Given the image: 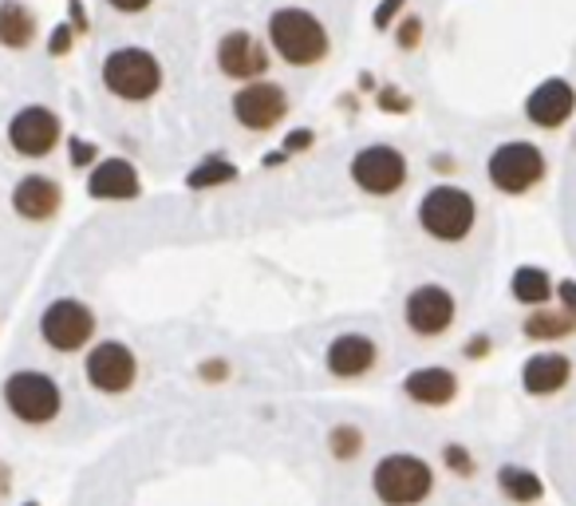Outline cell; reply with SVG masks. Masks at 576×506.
Here are the masks:
<instances>
[{
  "instance_id": "32",
  "label": "cell",
  "mask_w": 576,
  "mask_h": 506,
  "mask_svg": "<svg viewBox=\"0 0 576 506\" xmlns=\"http://www.w3.org/2000/svg\"><path fill=\"white\" fill-rule=\"evenodd\" d=\"M312 143H316V135L308 131V127H300V131H289V135H284V147H281V151L289 154V159H293V154L308 151Z\"/></svg>"
},
{
  "instance_id": "16",
  "label": "cell",
  "mask_w": 576,
  "mask_h": 506,
  "mask_svg": "<svg viewBox=\"0 0 576 506\" xmlns=\"http://www.w3.org/2000/svg\"><path fill=\"white\" fill-rule=\"evenodd\" d=\"M88 194L95 202H131L142 194V178H139V170L131 166V159L111 154V159H99V163L91 166Z\"/></svg>"
},
{
  "instance_id": "39",
  "label": "cell",
  "mask_w": 576,
  "mask_h": 506,
  "mask_svg": "<svg viewBox=\"0 0 576 506\" xmlns=\"http://www.w3.org/2000/svg\"><path fill=\"white\" fill-rule=\"evenodd\" d=\"M21 506H40V503H21Z\"/></svg>"
},
{
  "instance_id": "12",
  "label": "cell",
  "mask_w": 576,
  "mask_h": 506,
  "mask_svg": "<svg viewBox=\"0 0 576 506\" xmlns=\"http://www.w3.org/2000/svg\"><path fill=\"white\" fill-rule=\"evenodd\" d=\"M229 107H233V119L245 131L261 135V131H272L289 115V91L281 84H269V79H253V84H241Z\"/></svg>"
},
{
  "instance_id": "13",
  "label": "cell",
  "mask_w": 576,
  "mask_h": 506,
  "mask_svg": "<svg viewBox=\"0 0 576 506\" xmlns=\"http://www.w3.org/2000/svg\"><path fill=\"white\" fill-rule=\"evenodd\" d=\"M214 60H218L221 76L238 79V84H253L269 72V48L249 33V28H233L218 40L214 48Z\"/></svg>"
},
{
  "instance_id": "31",
  "label": "cell",
  "mask_w": 576,
  "mask_h": 506,
  "mask_svg": "<svg viewBox=\"0 0 576 506\" xmlns=\"http://www.w3.org/2000/svg\"><path fill=\"white\" fill-rule=\"evenodd\" d=\"M375 103H380V111H392V115H407L411 111V100L399 88H380V100Z\"/></svg>"
},
{
  "instance_id": "29",
  "label": "cell",
  "mask_w": 576,
  "mask_h": 506,
  "mask_svg": "<svg viewBox=\"0 0 576 506\" xmlns=\"http://www.w3.org/2000/svg\"><path fill=\"white\" fill-rule=\"evenodd\" d=\"M72 45H76V28L67 21H60L52 28V36H48V55H67L72 52Z\"/></svg>"
},
{
  "instance_id": "27",
  "label": "cell",
  "mask_w": 576,
  "mask_h": 506,
  "mask_svg": "<svg viewBox=\"0 0 576 506\" xmlns=\"http://www.w3.org/2000/svg\"><path fill=\"white\" fill-rule=\"evenodd\" d=\"M67 159H72L76 166H95L99 147L88 143V139H79V135H72V139H67Z\"/></svg>"
},
{
  "instance_id": "33",
  "label": "cell",
  "mask_w": 576,
  "mask_h": 506,
  "mask_svg": "<svg viewBox=\"0 0 576 506\" xmlns=\"http://www.w3.org/2000/svg\"><path fill=\"white\" fill-rule=\"evenodd\" d=\"M197 380H206V384H221V380H229V364L226 360H202L197 364Z\"/></svg>"
},
{
  "instance_id": "22",
  "label": "cell",
  "mask_w": 576,
  "mask_h": 506,
  "mask_svg": "<svg viewBox=\"0 0 576 506\" xmlns=\"http://www.w3.org/2000/svg\"><path fill=\"white\" fill-rule=\"evenodd\" d=\"M510 293L517 305L541 308L545 301L556 293V286H553V277H549V269H541V265H522V269H513V277H510Z\"/></svg>"
},
{
  "instance_id": "8",
  "label": "cell",
  "mask_w": 576,
  "mask_h": 506,
  "mask_svg": "<svg viewBox=\"0 0 576 506\" xmlns=\"http://www.w3.org/2000/svg\"><path fill=\"white\" fill-rule=\"evenodd\" d=\"M348 170H351V182L363 194H371V199H392V194L402 190V182H407V154L392 143L359 147Z\"/></svg>"
},
{
  "instance_id": "3",
  "label": "cell",
  "mask_w": 576,
  "mask_h": 506,
  "mask_svg": "<svg viewBox=\"0 0 576 506\" xmlns=\"http://www.w3.org/2000/svg\"><path fill=\"white\" fill-rule=\"evenodd\" d=\"M99 76H103V88L123 103H146L163 91V64H158V55L139 45L111 48L103 55Z\"/></svg>"
},
{
  "instance_id": "23",
  "label": "cell",
  "mask_w": 576,
  "mask_h": 506,
  "mask_svg": "<svg viewBox=\"0 0 576 506\" xmlns=\"http://www.w3.org/2000/svg\"><path fill=\"white\" fill-rule=\"evenodd\" d=\"M522 332L529 337V341H565V337H573L576 332V320L568 317L565 308H537L533 317H525Z\"/></svg>"
},
{
  "instance_id": "18",
  "label": "cell",
  "mask_w": 576,
  "mask_h": 506,
  "mask_svg": "<svg viewBox=\"0 0 576 506\" xmlns=\"http://www.w3.org/2000/svg\"><path fill=\"white\" fill-rule=\"evenodd\" d=\"M60 202H64V190H60V182L48 175H24L21 182L12 187V210H16L24 222L55 218Z\"/></svg>"
},
{
  "instance_id": "19",
  "label": "cell",
  "mask_w": 576,
  "mask_h": 506,
  "mask_svg": "<svg viewBox=\"0 0 576 506\" xmlns=\"http://www.w3.org/2000/svg\"><path fill=\"white\" fill-rule=\"evenodd\" d=\"M568 380H573V360L565 353H533L522 364V388L533 400L556 396L565 392Z\"/></svg>"
},
{
  "instance_id": "36",
  "label": "cell",
  "mask_w": 576,
  "mask_h": 506,
  "mask_svg": "<svg viewBox=\"0 0 576 506\" xmlns=\"http://www.w3.org/2000/svg\"><path fill=\"white\" fill-rule=\"evenodd\" d=\"M67 24H72L76 33H88V12H84L79 0H67Z\"/></svg>"
},
{
  "instance_id": "15",
  "label": "cell",
  "mask_w": 576,
  "mask_h": 506,
  "mask_svg": "<svg viewBox=\"0 0 576 506\" xmlns=\"http://www.w3.org/2000/svg\"><path fill=\"white\" fill-rule=\"evenodd\" d=\"M375 360H380V344L368 332H340L324 349V368L336 380H359L375 368Z\"/></svg>"
},
{
  "instance_id": "26",
  "label": "cell",
  "mask_w": 576,
  "mask_h": 506,
  "mask_svg": "<svg viewBox=\"0 0 576 506\" xmlns=\"http://www.w3.org/2000/svg\"><path fill=\"white\" fill-rule=\"evenodd\" d=\"M443 467H446V475H455V479H474V471H478V459L470 455L466 443H446V447H443Z\"/></svg>"
},
{
  "instance_id": "24",
  "label": "cell",
  "mask_w": 576,
  "mask_h": 506,
  "mask_svg": "<svg viewBox=\"0 0 576 506\" xmlns=\"http://www.w3.org/2000/svg\"><path fill=\"white\" fill-rule=\"evenodd\" d=\"M238 178V166L229 163V159H221V154H206L202 163L185 175V187L190 190H218L226 187V182H233Z\"/></svg>"
},
{
  "instance_id": "37",
  "label": "cell",
  "mask_w": 576,
  "mask_h": 506,
  "mask_svg": "<svg viewBox=\"0 0 576 506\" xmlns=\"http://www.w3.org/2000/svg\"><path fill=\"white\" fill-rule=\"evenodd\" d=\"M462 353H466L470 360H482V356H489V337H470Z\"/></svg>"
},
{
  "instance_id": "5",
  "label": "cell",
  "mask_w": 576,
  "mask_h": 506,
  "mask_svg": "<svg viewBox=\"0 0 576 506\" xmlns=\"http://www.w3.org/2000/svg\"><path fill=\"white\" fill-rule=\"evenodd\" d=\"M0 400L9 407V416L24 428H48L64 412V392L40 368H16L0 388Z\"/></svg>"
},
{
  "instance_id": "38",
  "label": "cell",
  "mask_w": 576,
  "mask_h": 506,
  "mask_svg": "<svg viewBox=\"0 0 576 506\" xmlns=\"http://www.w3.org/2000/svg\"><path fill=\"white\" fill-rule=\"evenodd\" d=\"M284 159H289L284 151H269V154H265V166H281Z\"/></svg>"
},
{
  "instance_id": "6",
  "label": "cell",
  "mask_w": 576,
  "mask_h": 506,
  "mask_svg": "<svg viewBox=\"0 0 576 506\" xmlns=\"http://www.w3.org/2000/svg\"><path fill=\"white\" fill-rule=\"evenodd\" d=\"M545 170H549L545 151L537 143H525V139H510V143L494 147L486 159L489 187L501 190V194H529L545 178Z\"/></svg>"
},
{
  "instance_id": "34",
  "label": "cell",
  "mask_w": 576,
  "mask_h": 506,
  "mask_svg": "<svg viewBox=\"0 0 576 506\" xmlns=\"http://www.w3.org/2000/svg\"><path fill=\"white\" fill-rule=\"evenodd\" d=\"M556 301H561V308H565L568 317L576 320V281H573V277L556 281Z\"/></svg>"
},
{
  "instance_id": "28",
  "label": "cell",
  "mask_w": 576,
  "mask_h": 506,
  "mask_svg": "<svg viewBox=\"0 0 576 506\" xmlns=\"http://www.w3.org/2000/svg\"><path fill=\"white\" fill-rule=\"evenodd\" d=\"M402 9H407V0H380V4H375V12H371V24H375L380 33H387V28L399 21Z\"/></svg>"
},
{
  "instance_id": "25",
  "label": "cell",
  "mask_w": 576,
  "mask_h": 506,
  "mask_svg": "<svg viewBox=\"0 0 576 506\" xmlns=\"http://www.w3.org/2000/svg\"><path fill=\"white\" fill-rule=\"evenodd\" d=\"M328 455L336 463H351L363 455V447H368V440H363V428H356V423H336V428H328Z\"/></svg>"
},
{
  "instance_id": "35",
  "label": "cell",
  "mask_w": 576,
  "mask_h": 506,
  "mask_svg": "<svg viewBox=\"0 0 576 506\" xmlns=\"http://www.w3.org/2000/svg\"><path fill=\"white\" fill-rule=\"evenodd\" d=\"M111 9L123 12V16H139V12H146L154 4V0H107Z\"/></svg>"
},
{
  "instance_id": "11",
  "label": "cell",
  "mask_w": 576,
  "mask_h": 506,
  "mask_svg": "<svg viewBox=\"0 0 576 506\" xmlns=\"http://www.w3.org/2000/svg\"><path fill=\"white\" fill-rule=\"evenodd\" d=\"M455 313H458V301L455 293L438 281H426V286H414L402 301V320H407V329L414 337H443L450 325H455Z\"/></svg>"
},
{
  "instance_id": "14",
  "label": "cell",
  "mask_w": 576,
  "mask_h": 506,
  "mask_svg": "<svg viewBox=\"0 0 576 506\" xmlns=\"http://www.w3.org/2000/svg\"><path fill=\"white\" fill-rule=\"evenodd\" d=\"M573 111H576V88L561 76L541 79V84L525 96V119H529L533 127H541V131L565 127V123L573 119Z\"/></svg>"
},
{
  "instance_id": "17",
  "label": "cell",
  "mask_w": 576,
  "mask_h": 506,
  "mask_svg": "<svg viewBox=\"0 0 576 506\" xmlns=\"http://www.w3.org/2000/svg\"><path fill=\"white\" fill-rule=\"evenodd\" d=\"M402 396L423 407H446V404H455V396H458V376L450 372V368H443V364L411 368V372L402 376Z\"/></svg>"
},
{
  "instance_id": "2",
  "label": "cell",
  "mask_w": 576,
  "mask_h": 506,
  "mask_svg": "<svg viewBox=\"0 0 576 506\" xmlns=\"http://www.w3.org/2000/svg\"><path fill=\"white\" fill-rule=\"evenodd\" d=\"M371 495L383 506H423L435 495V467L414 452H387L371 467Z\"/></svg>"
},
{
  "instance_id": "20",
  "label": "cell",
  "mask_w": 576,
  "mask_h": 506,
  "mask_svg": "<svg viewBox=\"0 0 576 506\" xmlns=\"http://www.w3.org/2000/svg\"><path fill=\"white\" fill-rule=\"evenodd\" d=\"M498 491H501V498H510L513 506H533L545 498V479L533 471V467H522V463H501Z\"/></svg>"
},
{
  "instance_id": "10",
  "label": "cell",
  "mask_w": 576,
  "mask_h": 506,
  "mask_svg": "<svg viewBox=\"0 0 576 506\" xmlns=\"http://www.w3.org/2000/svg\"><path fill=\"white\" fill-rule=\"evenodd\" d=\"M64 139V123L44 103H28L9 119V147L21 159H44Z\"/></svg>"
},
{
  "instance_id": "21",
  "label": "cell",
  "mask_w": 576,
  "mask_h": 506,
  "mask_svg": "<svg viewBox=\"0 0 576 506\" xmlns=\"http://www.w3.org/2000/svg\"><path fill=\"white\" fill-rule=\"evenodd\" d=\"M36 40V12L24 0H0V48L21 52Z\"/></svg>"
},
{
  "instance_id": "4",
  "label": "cell",
  "mask_w": 576,
  "mask_h": 506,
  "mask_svg": "<svg viewBox=\"0 0 576 506\" xmlns=\"http://www.w3.org/2000/svg\"><path fill=\"white\" fill-rule=\"evenodd\" d=\"M414 218H419V230L426 238H435L443 245H458L466 242L474 226H478V202H474L470 190L443 182V187L426 190L419 210H414Z\"/></svg>"
},
{
  "instance_id": "9",
  "label": "cell",
  "mask_w": 576,
  "mask_h": 506,
  "mask_svg": "<svg viewBox=\"0 0 576 506\" xmlns=\"http://www.w3.org/2000/svg\"><path fill=\"white\" fill-rule=\"evenodd\" d=\"M84 376L103 396H123L139 380V360H135V353L123 341H99L84 356Z\"/></svg>"
},
{
  "instance_id": "1",
  "label": "cell",
  "mask_w": 576,
  "mask_h": 506,
  "mask_svg": "<svg viewBox=\"0 0 576 506\" xmlns=\"http://www.w3.org/2000/svg\"><path fill=\"white\" fill-rule=\"evenodd\" d=\"M269 45L289 67H312L324 64L332 40L316 12L300 9V4H284L269 16Z\"/></svg>"
},
{
  "instance_id": "30",
  "label": "cell",
  "mask_w": 576,
  "mask_h": 506,
  "mask_svg": "<svg viewBox=\"0 0 576 506\" xmlns=\"http://www.w3.org/2000/svg\"><path fill=\"white\" fill-rule=\"evenodd\" d=\"M423 45V21L419 16H407V21L399 24V48L402 52H411V48Z\"/></svg>"
},
{
  "instance_id": "7",
  "label": "cell",
  "mask_w": 576,
  "mask_h": 506,
  "mask_svg": "<svg viewBox=\"0 0 576 506\" xmlns=\"http://www.w3.org/2000/svg\"><path fill=\"white\" fill-rule=\"evenodd\" d=\"M91 337H95V313L91 305H84L79 298H55L52 305L40 313V341L52 349V353H79L88 349Z\"/></svg>"
}]
</instances>
